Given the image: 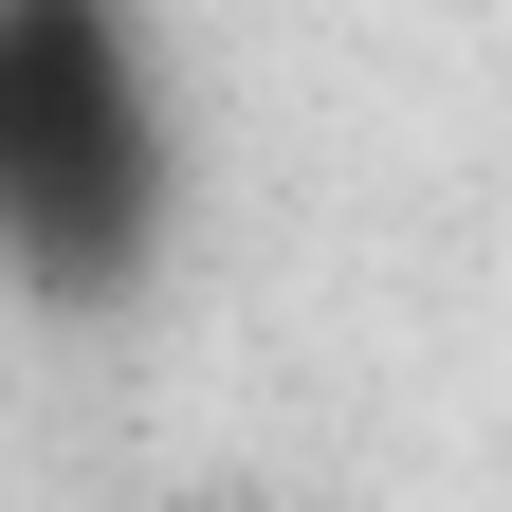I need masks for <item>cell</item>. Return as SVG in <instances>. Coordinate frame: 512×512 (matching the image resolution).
Returning <instances> with one entry per match:
<instances>
[{"label": "cell", "mask_w": 512, "mask_h": 512, "mask_svg": "<svg viewBox=\"0 0 512 512\" xmlns=\"http://www.w3.org/2000/svg\"><path fill=\"white\" fill-rule=\"evenodd\" d=\"M183 238V92L147 0H0V275L128 311Z\"/></svg>", "instance_id": "obj_1"}]
</instances>
